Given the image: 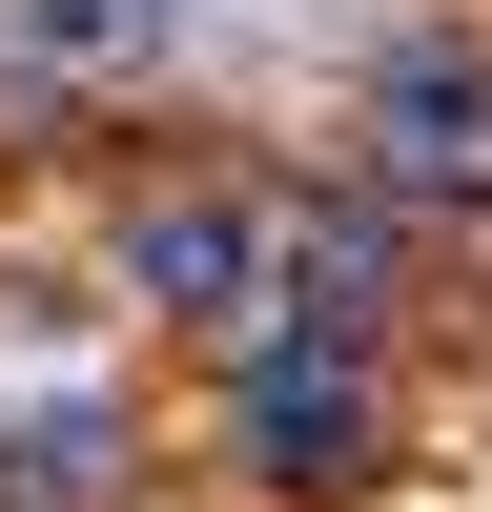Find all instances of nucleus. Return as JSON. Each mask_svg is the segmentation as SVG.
<instances>
[{"instance_id":"obj_1","label":"nucleus","mask_w":492,"mask_h":512,"mask_svg":"<svg viewBox=\"0 0 492 512\" xmlns=\"http://www.w3.org/2000/svg\"><path fill=\"white\" fill-rule=\"evenodd\" d=\"M369 123H390V164H410V185H492V62H472V41H390Z\"/></svg>"},{"instance_id":"obj_2","label":"nucleus","mask_w":492,"mask_h":512,"mask_svg":"<svg viewBox=\"0 0 492 512\" xmlns=\"http://www.w3.org/2000/svg\"><path fill=\"white\" fill-rule=\"evenodd\" d=\"M144 308H205V328H246V287H267V205H144Z\"/></svg>"},{"instance_id":"obj_3","label":"nucleus","mask_w":492,"mask_h":512,"mask_svg":"<svg viewBox=\"0 0 492 512\" xmlns=\"http://www.w3.org/2000/svg\"><path fill=\"white\" fill-rule=\"evenodd\" d=\"M246 431H267V472H287V492H328V472L369 451V390H349V349H267V369H246Z\"/></svg>"},{"instance_id":"obj_4","label":"nucleus","mask_w":492,"mask_h":512,"mask_svg":"<svg viewBox=\"0 0 492 512\" xmlns=\"http://www.w3.org/2000/svg\"><path fill=\"white\" fill-rule=\"evenodd\" d=\"M205 0H21V62H62V82H123V62H164Z\"/></svg>"},{"instance_id":"obj_5","label":"nucleus","mask_w":492,"mask_h":512,"mask_svg":"<svg viewBox=\"0 0 492 512\" xmlns=\"http://www.w3.org/2000/svg\"><path fill=\"white\" fill-rule=\"evenodd\" d=\"M82 472H103V410H41V431H0V492H21V512H82Z\"/></svg>"}]
</instances>
